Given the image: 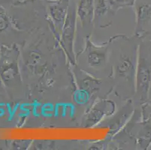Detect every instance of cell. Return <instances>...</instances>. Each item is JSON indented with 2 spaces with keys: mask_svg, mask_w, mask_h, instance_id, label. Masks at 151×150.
Instances as JSON below:
<instances>
[{
  "mask_svg": "<svg viewBox=\"0 0 151 150\" xmlns=\"http://www.w3.org/2000/svg\"><path fill=\"white\" fill-rule=\"evenodd\" d=\"M75 20H76V11L74 8L69 7L63 27L64 28L63 30L62 39H63V45L65 47L66 51L68 52V56L70 58H72V56L74 57L72 46H73Z\"/></svg>",
  "mask_w": 151,
  "mask_h": 150,
  "instance_id": "cell-2",
  "label": "cell"
},
{
  "mask_svg": "<svg viewBox=\"0 0 151 150\" xmlns=\"http://www.w3.org/2000/svg\"><path fill=\"white\" fill-rule=\"evenodd\" d=\"M138 28L140 33L147 32L151 29V5L141 4L137 7Z\"/></svg>",
  "mask_w": 151,
  "mask_h": 150,
  "instance_id": "cell-3",
  "label": "cell"
},
{
  "mask_svg": "<svg viewBox=\"0 0 151 150\" xmlns=\"http://www.w3.org/2000/svg\"><path fill=\"white\" fill-rule=\"evenodd\" d=\"M134 63L129 58H124L118 64L116 71L118 75L122 78H125L128 80H131L134 79Z\"/></svg>",
  "mask_w": 151,
  "mask_h": 150,
  "instance_id": "cell-6",
  "label": "cell"
},
{
  "mask_svg": "<svg viewBox=\"0 0 151 150\" xmlns=\"http://www.w3.org/2000/svg\"><path fill=\"white\" fill-rule=\"evenodd\" d=\"M94 11V0H78V15L83 27L90 25Z\"/></svg>",
  "mask_w": 151,
  "mask_h": 150,
  "instance_id": "cell-4",
  "label": "cell"
},
{
  "mask_svg": "<svg viewBox=\"0 0 151 150\" xmlns=\"http://www.w3.org/2000/svg\"><path fill=\"white\" fill-rule=\"evenodd\" d=\"M8 26V20L6 15L2 11H0V30L5 29Z\"/></svg>",
  "mask_w": 151,
  "mask_h": 150,
  "instance_id": "cell-8",
  "label": "cell"
},
{
  "mask_svg": "<svg viewBox=\"0 0 151 150\" xmlns=\"http://www.w3.org/2000/svg\"><path fill=\"white\" fill-rule=\"evenodd\" d=\"M68 0H60L50 5L49 13L53 21L57 23L65 22L68 13Z\"/></svg>",
  "mask_w": 151,
  "mask_h": 150,
  "instance_id": "cell-5",
  "label": "cell"
},
{
  "mask_svg": "<svg viewBox=\"0 0 151 150\" xmlns=\"http://www.w3.org/2000/svg\"><path fill=\"white\" fill-rule=\"evenodd\" d=\"M102 50H92L88 53L87 60L92 67H98L101 65L103 62H105V52H101Z\"/></svg>",
  "mask_w": 151,
  "mask_h": 150,
  "instance_id": "cell-7",
  "label": "cell"
},
{
  "mask_svg": "<svg viewBox=\"0 0 151 150\" xmlns=\"http://www.w3.org/2000/svg\"><path fill=\"white\" fill-rule=\"evenodd\" d=\"M133 0H115L116 3L122 4V5H127L129 3H132Z\"/></svg>",
  "mask_w": 151,
  "mask_h": 150,
  "instance_id": "cell-9",
  "label": "cell"
},
{
  "mask_svg": "<svg viewBox=\"0 0 151 150\" xmlns=\"http://www.w3.org/2000/svg\"><path fill=\"white\" fill-rule=\"evenodd\" d=\"M137 71V93L141 100L147 97L151 81V54L150 47H141Z\"/></svg>",
  "mask_w": 151,
  "mask_h": 150,
  "instance_id": "cell-1",
  "label": "cell"
},
{
  "mask_svg": "<svg viewBox=\"0 0 151 150\" xmlns=\"http://www.w3.org/2000/svg\"><path fill=\"white\" fill-rule=\"evenodd\" d=\"M52 1H55V2H57V1H60V0H52Z\"/></svg>",
  "mask_w": 151,
  "mask_h": 150,
  "instance_id": "cell-10",
  "label": "cell"
}]
</instances>
